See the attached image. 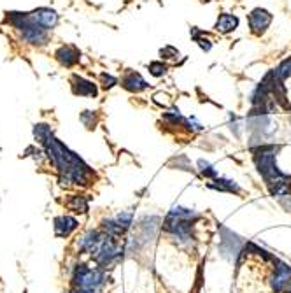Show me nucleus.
Segmentation results:
<instances>
[{
    "label": "nucleus",
    "mask_w": 291,
    "mask_h": 293,
    "mask_svg": "<svg viewBox=\"0 0 291 293\" xmlns=\"http://www.w3.org/2000/svg\"><path fill=\"white\" fill-rule=\"evenodd\" d=\"M275 151V146H259L258 149H254V163L258 167V172L261 174L268 186L287 181V177L277 169Z\"/></svg>",
    "instance_id": "obj_1"
},
{
    "label": "nucleus",
    "mask_w": 291,
    "mask_h": 293,
    "mask_svg": "<svg viewBox=\"0 0 291 293\" xmlns=\"http://www.w3.org/2000/svg\"><path fill=\"white\" fill-rule=\"evenodd\" d=\"M72 282L76 288H88V289H100L105 282V274L100 268H90L88 265H77L74 268Z\"/></svg>",
    "instance_id": "obj_2"
},
{
    "label": "nucleus",
    "mask_w": 291,
    "mask_h": 293,
    "mask_svg": "<svg viewBox=\"0 0 291 293\" xmlns=\"http://www.w3.org/2000/svg\"><path fill=\"white\" fill-rule=\"evenodd\" d=\"M123 247L121 244L118 242V237L112 235H104L98 244L97 251L93 253V258L100 267H109L114 261H118L121 258Z\"/></svg>",
    "instance_id": "obj_3"
},
{
    "label": "nucleus",
    "mask_w": 291,
    "mask_h": 293,
    "mask_svg": "<svg viewBox=\"0 0 291 293\" xmlns=\"http://www.w3.org/2000/svg\"><path fill=\"white\" fill-rule=\"evenodd\" d=\"M291 284V267L286 261L273 258L272 275H270V286L275 293H282Z\"/></svg>",
    "instance_id": "obj_4"
},
{
    "label": "nucleus",
    "mask_w": 291,
    "mask_h": 293,
    "mask_svg": "<svg viewBox=\"0 0 291 293\" xmlns=\"http://www.w3.org/2000/svg\"><path fill=\"white\" fill-rule=\"evenodd\" d=\"M273 16L270 11H266V9L263 8H256L251 11V15H249V27H251V32L256 34V36H261V34H265V30L270 27V23H272Z\"/></svg>",
    "instance_id": "obj_5"
},
{
    "label": "nucleus",
    "mask_w": 291,
    "mask_h": 293,
    "mask_svg": "<svg viewBox=\"0 0 291 293\" xmlns=\"http://www.w3.org/2000/svg\"><path fill=\"white\" fill-rule=\"evenodd\" d=\"M21 39L28 44H44L46 39H48V30L32 20L30 25H28L27 29L21 30Z\"/></svg>",
    "instance_id": "obj_6"
},
{
    "label": "nucleus",
    "mask_w": 291,
    "mask_h": 293,
    "mask_svg": "<svg viewBox=\"0 0 291 293\" xmlns=\"http://www.w3.org/2000/svg\"><path fill=\"white\" fill-rule=\"evenodd\" d=\"M70 85H72L74 95H79V97H97V93H98L97 85H95V83L88 81V79L81 78V76H77V74L72 76V81H70Z\"/></svg>",
    "instance_id": "obj_7"
},
{
    "label": "nucleus",
    "mask_w": 291,
    "mask_h": 293,
    "mask_svg": "<svg viewBox=\"0 0 291 293\" xmlns=\"http://www.w3.org/2000/svg\"><path fill=\"white\" fill-rule=\"evenodd\" d=\"M121 86L125 90H128V92H132V93H139V92H142V90L149 88V85H147L146 79H144L139 72H133V71L126 72V74L123 76Z\"/></svg>",
    "instance_id": "obj_8"
},
{
    "label": "nucleus",
    "mask_w": 291,
    "mask_h": 293,
    "mask_svg": "<svg viewBox=\"0 0 291 293\" xmlns=\"http://www.w3.org/2000/svg\"><path fill=\"white\" fill-rule=\"evenodd\" d=\"M32 20L35 23H39L41 27H44L46 30L53 29V27L58 23V15H56L53 9L49 8H41V9H35L34 13H30Z\"/></svg>",
    "instance_id": "obj_9"
},
{
    "label": "nucleus",
    "mask_w": 291,
    "mask_h": 293,
    "mask_svg": "<svg viewBox=\"0 0 291 293\" xmlns=\"http://www.w3.org/2000/svg\"><path fill=\"white\" fill-rule=\"evenodd\" d=\"M55 58L63 65V67H72V65H76L77 62H79L81 53H79V50L74 46H62L56 50Z\"/></svg>",
    "instance_id": "obj_10"
},
{
    "label": "nucleus",
    "mask_w": 291,
    "mask_h": 293,
    "mask_svg": "<svg viewBox=\"0 0 291 293\" xmlns=\"http://www.w3.org/2000/svg\"><path fill=\"white\" fill-rule=\"evenodd\" d=\"M102 237H104V235H100V232H97V230H90V232H86L83 237H81L77 247H79L81 251H84V253H91V254H93L95 251H97L98 244H100Z\"/></svg>",
    "instance_id": "obj_11"
},
{
    "label": "nucleus",
    "mask_w": 291,
    "mask_h": 293,
    "mask_svg": "<svg viewBox=\"0 0 291 293\" xmlns=\"http://www.w3.org/2000/svg\"><path fill=\"white\" fill-rule=\"evenodd\" d=\"M77 228V219L70 216H58L55 218V233L56 237H69Z\"/></svg>",
    "instance_id": "obj_12"
},
{
    "label": "nucleus",
    "mask_w": 291,
    "mask_h": 293,
    "mask_svg": "<svg viewBox=\"0 0 291 293\" xmlns=\"http://www.w3.org/2000/svg\"><path fill=\"white\" fill-rule=\"evenodd\" d=\"M238 23H240L238 16L230 15V13H223V15H219V18H217L214 29L221 34H230V32H233V30H237Z\"/></svg>",
    "instance_id": "obj_13"
},
{
    "label": "nucleus",
    "mask_w": 291,
    "mask_h": 293,
    "mask_svg": "<svg viewBox=\"0 0 291 293\" xmlns=\"http://www.w3.org/2000/svg\"><path fill=\"white\" fill-rule=\"evenodd\" d=\"M209 188L217 191H228V193H240V186L235 181L224 179V177H216L212 183H209Z\"/></svg>",
    "instance_id": "obj_14"
},
{
    "label": "nucleus",
    "mask_w": 291,
    "mask_h": 293,
    "mask_svg": "<svg viewBox=\"0 0 291 293\" xmlns=\"http://www.w3.org/2000/svg\"><path fill=\"white\" fill-rule=\"evenodd\" d=\"M102 228L105 230L107 235H112V237H121L123 233L126 232V228H123V226L119 225L118 219H104V221H102Z\"/></svg>",
    "instance_id": "obj_15"
},
{
    "label": "nucleus",
    "mask_w": 291,
    "mask_h": 293,
    "mask_svg": "<svg viewBox=\"0 0 291 293\" xmlns=\"http://www.w3.org/2000/svg\"><path fill=\"white\" fill-rule=\"evenodd\" d=\"M67 207L74 212H86L88 211V200L81 195H72L67 202Z\"/></svg>",
    "instance_id": "obj_16"
},
{
    "label": "nucleus",
    "mask_w": 291,
    "mask_h": 293,
    "mask_svg": "<svg viewBox=\"0 0 291 293\" xmlns=\"http://www.w3.org/2000/svg\"><path fill=\"white\" fill-rule=\"evenodd\" d=\"M51 135H53V132L48 125L39 123L34 127V137H35V141L41 142V144H44V142L48 141V137H51Z\"/></svg>",
    "instance_id": "obj_17"
},
{
    "label": "nucleus",
    "mask_w": 291,
    "mask_h": 293,
    "mask_svg": "<svg viewBox=\"0 0 291 293\" xmlns=\"http://www.w3.org/2000/svg\"><path fill=\"white\" fill-rule=\"evenodd\" d=\"M191 36H193V39L198 43V46L202 48L203 51H210V48H212V43H210V39H207V37L200 36V30L196 29V27H191Z\"/></svg>",
    "instance_id": "obj_18"
},
{
    "label": "nucleus",
    "mask_w": 291,
    "mask_h": 293,
    "mask_svg": "<svg viewBox=\"0 0 291 293\" xmlns=\"http://www.w3.org/2000/svg\"><path fill=\"white\" fill-rule=\"evenodd\" d=\"M147 69H149V74L154 76V78H161V76L167 74V65L163 64V62H151L149 65H147Z\"/></svg>",
    "instance_id": "obj_19"
},
{
    "label": "nucleus",
    "mask_w": 291,
    "mask_h": 293,
    "mask_svg": "<svg viewBox=\"0 0 291 293\" xmlns=\"http://www.w3.org/2000/svg\"><path fill=\"white\" fill-rule=\"evenodd\" d=\"M198 169L205 177H214V179L217 177V172L214 170V167L209 162H205V160H198Z\"/></svg>",
    "instance_id": "obj_20"
},
{
    "label": "nucleus",
    "mask_w": 291,
    "mask_h": 293,
    "mask_svg": "<svg viewBox=\"0 0 291 293\" xmlns=\"http://www.w3.org/2000/svg\"><path fill=\"white\" fill-rule=\"evenodd\" d=\"M160 55H161V58H167V60H177V58L181 57L179 50H177V48H174V46H165V48H161Z\"/></svg>",
    "instance_id": "obj_21"
},
{
    "label": "nucleus",
    "mask_w": 291,
    "mask_h": 293,
    "mask_svg": "<svg viewBox=\"0 0 291 293\" xmlns=\"http://www.w3.org/2000/svg\"><path fill=\"white\" fill-rule=\"evenodd\" d=\"M116 219H118V223L123 226V228L128 230L130 226H132V219H133V218H132V214H130V212L121 211V212H119V214H118V218H116Z\"/></svg>",
    "instance_id": "obj_22"
},
{
    "label": "nucleus",
    "mask_w": 291,
    "mask_h": 293,
    "mask_svg": "<svg viewBox=\"0 0 291 293\" xmlns=\"http://www.w3.org/2000/svg\"><path fill=\"white\" fill-rule=\"evenodd\" d=\"M100 81H102V86H104V88H112L114 85H118V79H116L114 76L107 74V72H102Z\"/></svg>",
    "instance_id": "obj_23"
},
{
    "label": "nucleus",
    "mask_w": 291,
    "mask_h": 293,
    "mask_svg": "<svg viewBox=\"0 0 291 293\" xmlns=\"http://www.w3.org/2000/svg\"><path fill=\"white\" fill-rule=\"evenodd\" d=\"M81 121L84 123V127L93 128V125H95V111H84V113L81 114Z\"/></svg>",
    "instance_id": "obj_24"
},
{
    "label": "nucleus",
    "mask_w": 291,
    "mask_h": 293,
    "mask_svg": "<svg viewBox=\"0 0 291 293\" xmlns=\"http://www.w3.org/2000/svg\"><path fill=\"white\" fill-rule=\"evenodd\" d=\"M70 293H97V289H88V288H74Z\"/></svg>",
    "instance_id": "obj_25"
}]
</instances>
